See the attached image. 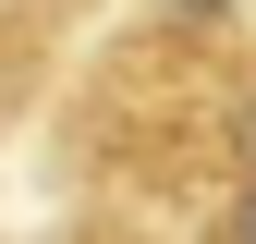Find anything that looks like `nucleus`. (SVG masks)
I'll return each instance as SVG.
<instances>
[{"instance_id":"obj_1","label":"nucleus","mask_w":256,"mask_h":244,"mask_svg":"<svg viewBox=\"0 0 256 244\" xmlns=\"http://www.w3.org/2000/svg\"><path fill=\"white\" fill-rule=\"evenodd\" d=\"M208 244H256V61L220 98V146H208Z\"/></svg>"},{"instance_id":"obj_2","label":"nucleus","mask_w":256,"mask_h":244,"mask_svg":"<svg viewBox=\"0 0 256 244\" xmlns=\"http://www.w3.org/2000/svg\"><path fill=\"white\" fill-rule=\"evenodd\" d=\"M12 74H24V37L0 24V110H12Z\"/></svg>"},{"instance_id":"obj_3","label":"nucleus","mask_w":256,"mask_h":244,"mask_svg":"<svg viewBox=\"0 0 256 244\" xmlns=\"http://www.w3.org/2000/svg\"><path fill=\"white\" fill-rule=\"evenodd\" d=\"M61 244H122V232H61Z\"/></svg>"}]
</instances>
